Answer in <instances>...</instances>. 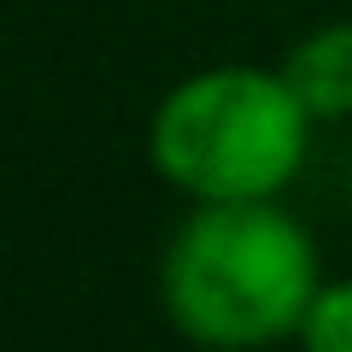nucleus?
<instances>
[{"mask_svg":"<svg viewBox=\"0 0 352 352\" xmlns=\"http://www.w3.org/2000/svg\"><path fill=\"white\" fill-rule=\"evenodd\" d=\"M323 288L317 241L276 200H200L159 258V305L206 352H264L300 340Z\"/></svg>","mask_w":352,"mask_h":352,"instance_id":"obj_1","label":"nucleus"},{"mask_svg":"<svg viewBox=\"0 0 352 352\" xmlns=\"http://www.w3.org/2000/svg\"><path fill=\"white\" fill-rule=\"evenodd\" d=\"M311 124L294 82L264 65L194 71L153 106L147 159L182 200H276L311 153Z\"/></svg>","mask_w":352,"mask_h":352,"instance_id":"obj_2","label":"nucleus"},{"mask_svg":"<svg viewBox=\"0 0 352 352\" xmlns=\"http://www.w3.org/2000/svg\"><path fill=\"white\" fill-rule=\"evenodd\" d=\"M282 76L305 100V112L323 118H352V18L305 30L282 59Z\"/></svg>","mask_w":352,"mask_h":352,"instance_id":"obj_3","label":"nucleus"},{"mask_svg":"<svg viewBox=\"0 0 352 352\" xmlns=\"http://www.w3.org/2000/svg\"><path fill=\"white\" fill-rule=\"evenodd\" d=\"M300 346L305 352H352V276L346 282H323L300 323Z\"/></svg>","mask_w":352,"mask_h":352,"instance_id":"obj_4","label":"nucleus"},{"mask_svg":"<svg viewBox=\"0 0 352 352\" xmlns=\"http://www.w3.org/2000/svg\"><path fill=\"white\" fill-rule=\"evenodd\" d=\"M346 200H352V170H346Z\"/></svg>","mask_w":352,"mask_h":352,"instance_id":"obj_5","label":"nucleus"}]
</instances>
